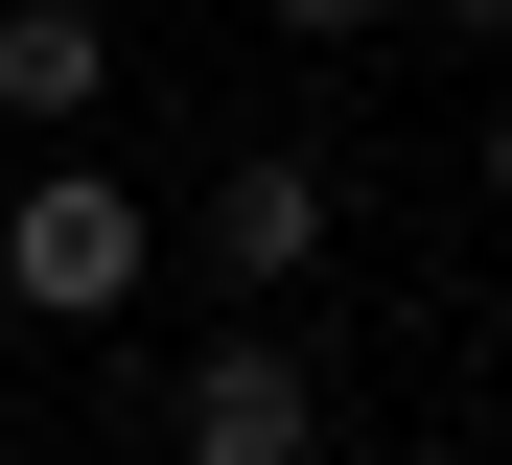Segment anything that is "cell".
Masks as SVG:
<instances>
[{
  "instance_id": "2",
  "label": "cell",
  "mask_w": 512,
  "mask_h": 465,
  "mask_svg": "<svg viewBox=\"0 0 512 465\" xmlns=\"http://www.w3.org/2000/svg\"><path fill=\"white\" fill-rule=\"evenodd\" d=\"M163 465H326V372H303V326H280V303H233V326L187 349Z\"/></svg>"
},
{
  "instance_id": "4",
  "label": "cell",
  "mask_w": 512,
  "mask_h": 465,
  "mask_svg": "<svg viewBox=\"0 0 512 465\" xmlns=\"http://www.w3.org/2000/svg\"><path fill=\"white\" fill-rule=\"evenodd\" d=\"M0 117L94 140V117H117V0H0Z\"/></svg>"
},
{
  "instance_id": "1",
  "label": "cell",
  "mask_w": 512,
  "mask_h": 465,
  "mask_svg": "<svg viewBox=\"0 0 512 465\" xmlns=\"http://www.w3.org/2000/svg\"><path fill=\"white\" fill-rule=\"evenodd\" d=\"M140 279H163V210H140V186H117L94 140H70V163L24 186V210H0V303H24V326H117Z\"/></svg>"
},
{
  "instance_id": "6",
  "label": "cell",
  "mask_w": 512,
  "mask_h": 465,
  "mask_svg": "<svg viewBox=\"0 0 512 465\" xmlns=\"http://www.w3.org/2000/svg\"><path fill=\"white\" fill-rule=\"evenodd\" d=\"M419 24H466V47H512V0H419Z\"/></svg>"
},
{
  "instance_id": "3",
  "label": "cell",
  "mask_w": 512,
  "mask_h": 465,
  "mask_svg": "<svg viewBox=\"0 0 512 465\" xmlns=\"http://www.w3.org/2000/svg\"><path fill=\"white\" fill-rule=\"evenodd\" d=\"M326 233H350V186H326L303 140H233V163H210V210H187V256L233 279V303H303V279H326Z\"/></svg>"
},
{
  "instance_id": "5",
  "label": "cell",
  "mask_w": 512,
  "mask_h": 465,
  "mask_svg": "<svg viewBox=\"0 0 512 465\" xmlns=\"http://www.w3.org/2000/svg\"><path fill=\"white\" fill-rule=\"evenodd\" d=\"M256 24H280V47H373L396 0H256Z\"/></svg>"
},
{
  "instance_id": "7",
  "label": "cell",
  "mask_w": 512,
  "mask_h": 465,
  "mask_svg": "<svg viewBox=\"0 0 512 465\" xmlns=\"http://www.w3.org/2000/svg\"><path fill=\"white\" fill-rule=\"evenodd\" d=\"M489 210H512V93H489Z\"/></svg>"
}]
</instances>
